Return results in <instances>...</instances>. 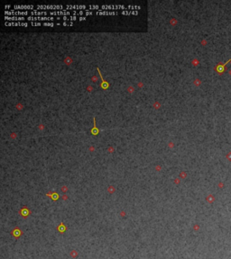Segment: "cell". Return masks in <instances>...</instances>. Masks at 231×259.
Listing matches in <instances>:
<instances>
[{
	"instance_id": "obj_1",
	"label": "cell",
	"mask_w": 231,
	"mask_h": 259,
	"mask_svg": "<svg viewBox=\"0 0 231 259\" xmlns=\"http://www.w3.org/2000/svg\"><path fill=\"white\" fill-rule=\"evenodd\" d=\"M63 6H37L36 10H55V11H61L64 10Z\"/></svg>"
},
{
	"instance_id": "obj_2",
	"label": "cell",
	"mask_w": 231,
	"mask_h": 259,
	"mask_svg": "<svg viewBox=\"0 0 231 259\" xmlns=\"http://www.w3.org/2000/svg\"><path fill=\"white\" fill-rule=\"evenodd\" d=\"M28 21H54L56 19L55 17L52 16H28L26 18Z\"/></svg>"
},
{
	"instance_id": "obj_3",
	"label": "cell",
	"mask_w": 231,
	"mask_h": 259,
	"mask_svg": "<svg viewBox=\"0 0 231 259\" xmlns=\"http://www.w3.org/2000/svg\"><path fill=\"white\" fill-rule=\"evenodd\" d=\"M50 14L51 15H58V16H71V15H72L73 16V15H74V11H72V12H70V11H66V10H61V11H52V12H50Z\"/></svg>"
},
{
	"instance_id": "obj_4",
	"label": "cell",
	"mask_w": 231,
	"mask_h": 259,
	"mask_svg": "<svg viewBox=\"0 0 231 259\" xmlns=\"http://www.w3.org/2000/svg\"><path fill=\"white\" fill-rule=\"evenodd\" d=\"M5 15L6 16H10V15H13V16H17V15H30L29 12H24V11H6L5 12Z\"/></svg>"
},
{
	"instance_id": "obj_5",
	"label": "cell",
	"mask_w": 231,
	"mask_h": 259,
	"mask_svg": "<svg viewBox=\"0 0 231 259\" xmlns=\"http://www.w3.org/2000/svg\"><path fill=\"white\" fill-rule=\"evenodd\" d=\"M117 10V9H122L123 11H125V9H127V7H126L125 6H101L100 10H103V11H107V10Z\"/></svg>"
},
{
	"instance_id": "obj_6",
	"label": "cell",
	"mask_w": 231,
	"mask_h": 259,
	"mask_svg": "<svg viewBox=\"0 0 231 259\" xmlns=\"http://www.w3.org/2000/svg\"><path fill=\"white\" fill-rule=\"evenodd\" d=\"M5 24L8 26H28V23L26 22H7Z\"/></svg>"
},
{
	"instance_id": "obj_7",
	"label": "cell",
	"mask_w": 231,
	"mask_h": 259,
	"mask_svg": "<svg viewBox=\"0 0 231 259\" xmlns=\"http://www.w3.org/2000/svg\"><path fill=\"white\" fill-rule=\"evenodd\" d=\"M87 7H88L87 6H66L64 10H66V11H69V10H80V11H81V10L87 9Z\"/></svg>"
},
{
	"instance_id": "obj_8",
	"label": "cell",
	"mask_w": 231,
	"mask_h": 259,
	"mask_svg": "<svg viewBox=\"0 0 231 259\" xmlns=\"http://www.w3.org/2000/svg\"><path fill=\"white\" fill-rule=\"evenodd\" d=\"M6 21H25V18L23 16H5Z\"/></svg>"
},
{
	"instance_id": "obj_9",
	"label": "cell",
	"mask_w": 231,
	"mask_h": 259,
	"mask_svg": "<svg viewBox=\"0 0 231 259\" xmlns=\"http://www.w3.org/2000/svg\"><path fill=\"white\" fill-rule=\"evenodd\" d=\"M48 12H46V11H37V10H35V11H31L30 12V15H32V16H41V15H43V16H45V15H48Z\"/></svg>"
},
{
	"instance_id": "obj_10",
	"label": "cell",
	"mask_w": 231,
	"mask_h": 259,
	"mask_svg": "<svg viewBox=\"0 0 231 259\" xmlns=\"http://www.w3.org/2000/svg\"><path fill=\"white\" fill-rule=\"evenodd\" d=\"M34 6H15L14 10H34Z\"/></svg>"
},
{
	"instance_id": "obj_11",
	"label": "cell",
	"mask_w": 231,
	"mask_h": 259,
	"mask_svg": "<svg viewBox=\"0 0 231 259\" xmlns=\"http://www.w3.org/2000/svg\"><path fill=\"white\" fill-rule=\"evenodd\" d=\"M96 15H117V12H109V11H97L96 12Z\"/></svg>"
},
{
	"instance_id": "obj_12",
	"label": "cell",
	"mask_w": 231,
	"mask_h": 259,
	"mask_svg": "<svg viewBox=\"0 0 231 259\" xmlns=\"http://www.w3.org/2000/svg\"><path fill=\"white\" fill-rule=\"evenodd\" d=\"M88 10L86 11H90V10H100V6H88Z\"/></svg>"
},
{
	"instance_id": "obj_13",
	"label": "cell",
	"mask_w": 231,
	"mask_h": 259,
	"mask_svg": "<svg viewBox=\"0 0 231 259\" xmlns=\"http://www.w3.org/2000/svg\"><path fill=\"white\" fill-rule=\"evenodd\" d=\"M140 6H127V9H131V10H138V9H140Z\"/></svg>"
},
{
	"instance_id": "obj_14",
	"label": "cell",
	"mask_w": 231,
	"mask_h": 259,
	"mask_svg": "<svg viewBox=\"0 0 231 259\" xmlns=\"http://www.w3.org/2000/svg\"><path fill=\"white\" fill-rule=\"evenodd\" d=\"M62 25H64V26H72L73 23L72 22H63Z\"/></svg>"
},
{
	"instance_id": "obj_15",
	"label": "cell",
	"mask_w": 231,
	"mask_h": 259,
	"mask_svg": "<svg viewBox=\"0 0 231 259\" xmlns=\"http://www.w3.org/2000/svg\"><path fill=\"white\" fill-rule=\"evenodd\" d=\"M31 24H32V26H41V25H42V23H39V22H36V23H35V22H32Z\"/></svg>"
},
{
	"instance_id": "obj_16",
	"label": "cell",
	"mask_w": 231,
	"mask_h": 259,
	"mask_svg": "<svg viewBox=\"0 0 231 259\" xmlns=\"http://www.w3.org/2000/svg\"><path fill=\"white\" fill-rule=\"evenodd\" d=\"M42 25H43V26H54L55 23H42Z\"/></svg>"
},
{
	"instance_id": "obj_17",
	"label": "cell",
	"mask_w": 231,
	"mask_h": 259,
	"mask_svg": "<svg viewBox=\"0 0 231 259\" xmlns=\"http://www.w3.org/2000/svg\"><path fill=\"white\" fill-rule=\"evenodd\" d=\"M122 14L123 15H131V11H126V10H125V11H122Z\"/></svg>"
},
{
	"instance_id": "obj_18",
	"label": "cell",
	"mask_w": 231,
	"mask_h": 259,
	"mask_svg": "<svg viewBox=\"0 0 231 259\" xmlns=\"http://www.w3.org/2000/svg\"><path fill=\"white\" fill-rule=\"evenodd\" d=\"M131 15H138V12L137 11H131Z\"/></svg>"
}]
</instances>
